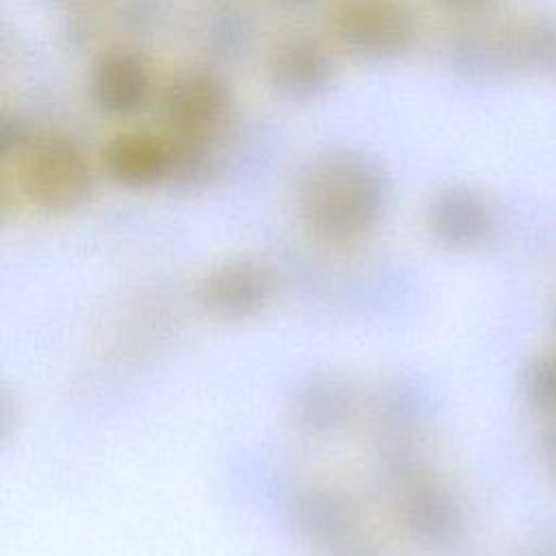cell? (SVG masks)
Listing matches in <instances>:
<instances>
[{"label":"cell","instance_id":"1","mask_svg":"<svg viewBox=\"0 0 556 556\" xmlns=\"http://www.w3.org/2000/svg\"><path fill=\"white\" fill-rule=\"evenodd\" d=\"M389 202V180L367 154L332 148L300 169L295 206L304 226L334 243L361 239L376 228Z\"/></svg>","mask_w":556,"mask_h":556},{"label":"cell","instance_id":"2","mask_svg":"<svg viewBox=\"0 0 556 556\" xmlns=\"http://www.w3.org/2000/svg\"><path fill=\"white\" fill-rule=\"evenodd\" d=\"M228 106V87L211 70H185L167 83L161 98V119L176 172L202 159L222 128Z\"/></svg>","mask_w":556,"mask_h":556},{"label":"cell","instance_id":"3","mask_svg":"<svg viewBox=\"0 0 556 556\" xmlns=\"http://www.w3.org/2000/svg\"><path fill=\"white\" fill-rule=\"evenodd\" d=\"M17 154V185L39 211L67 213L89 198L91 167L74 141L41 137Z\"/></svg>","mask_w":556,"mask_h":556},{"label":"cell","instance_id":"4","mask_svg":"<svg viewBox=\"0 0 556 556\" xmlns=\"http://www.w3.org/2000/svg\"><path fill=\"white\" fill-rule=\"evenodd\" d=\"M330 24L337 41L365 59L402 54L415 35L406 0H339Z\"/></svg>","mask_w":556,"mask_h":556},{"label":"cell","instance_id":"5","mask_svg":"<svg viewBox=\"0 0 556 556\" xmlns=\"http://www.w3.org/2000/svg\"><path fill=\"white\" fill-rule=\"evenodd\" d=\"M391 473L397 484V517L404 532L421 545L447 543L460 526V510L434 478L415 471L408 452H393Z\"/></svg>","mask_w":556,"mask_h":556},{"label":"cell","instance_id":"6","mask_svg":"<svg viewBox=\"0 0 556 556\" xmlns=\"http://www.w3.org/2000/svg\"><path fill=\"white\" fill-rule=\"evenodd\" d=\"M276 291L271 269L256 258H230L211 267L198 282L200 304L215 317L239 321L267 308Z\"/></svg>","mask_w":556,"mask_h":556},{"label":"cell","instance_id":"7","mask_svg":"<svg viewBox=\"0 0 556 556\" xmlns=\"http://www.w3.org/2000/svg\"><path fill=\"white\" fill-rule=\"evenodd\" d=\"M152 76L146 59L126 48L102 52L89 72L93 104L109 115L137 113L150 98Z\"/></svg>","mask_w":556,"mask_h":556},{"label":"cell","instance_id":"8","mask_svg":"<svg viewBox=\"0 0 556 556\" xmlns=\"http://www.w3.org/2000/svg\"><path fill=\"white\" fill-rule=\"evenodd\" d=\"M100 165L113 182L132 189L156 185L176 172L167 139L152 132L115 135L102 148Z\"/></svg>","mask_w":556,"mask_h":556},{"label":"cell","instance_id":"9","mask_svg":"<svg viewBox=\"0 0 556 556\" xmlns=\"http://www.w3.org/2000/svg\"><path fill=\"white\" fill-rule=\"evenodd\" d=\"M334 63L326 46L313 37L295 35L278 41L267 59L269 83L289 98H311L332 80Z\"/></svg>","mask_w":556,"mask_h":556},{"label":"cell","instance_id":"10","mask_svg":"<svg viewBox=\"0 0 556 556\" xmlns=\"http://www.w3.org/2000/svg\"><path fill=\"white\" fill-rule=\"evenodd\" d=\"M298 532L315 547L334 554L358 539V519L350 502L328 489H311L293 506Z\"/></svg>","mask_w":556,"mask_h":556},{"label":"cell","instance_id":"11","mask_svg":"<svg viewBox=\"0 0 556 556\" xmlns=\"http://www.w3.org/2000/svg\"><path fill=\"white\" fill-rule=\"evenodd\" d=\"M356 393L350 382L337 376H315L293 393L291 413L295 424L311 434H328L350 421Z\"/></svg>","mask_w":556,"mask_h":556},{"label":"cell","instance_id":"12","mask_svg":"<svg viewBox=\"0 0 556 556\" xmlns=\"http://www.w3.org/2000/svg\"><path fill=\"white\" fill-rule=\"evenodd\" d=\"M426 222L437 241L450 248H465L482 237L486 213L473 193L450 189L430 202Z\"/></svg>","mask_w":556,"mask_h":556},{"label":"cell","instance_id":"13","mask_svg":"<svg viewBox=\"0 0 556 556\" xmlns=\"http://www.w3.org/2000/svg\"><path fill=\"white\" fill-rule=\"evenodd\" d=\"M332 556H378V554L371 547H367L361 539H356L354 543L337 549Z\"/></svg>","mask_w":556,"mask_h":556},{"label":"cell","instance_id":"14","mask_svg":"<svg viewBox=\"0 0 556 556\" xmlns=\"http://www.w3.org/2000/svg\"><path fill=\"white\" fill-rule=\"evenodd\" d=\"M443 2H450V4H467V2H473V0H443Z\"/></svg>","mask_w":556,"mask_h":556}]
</instances>
